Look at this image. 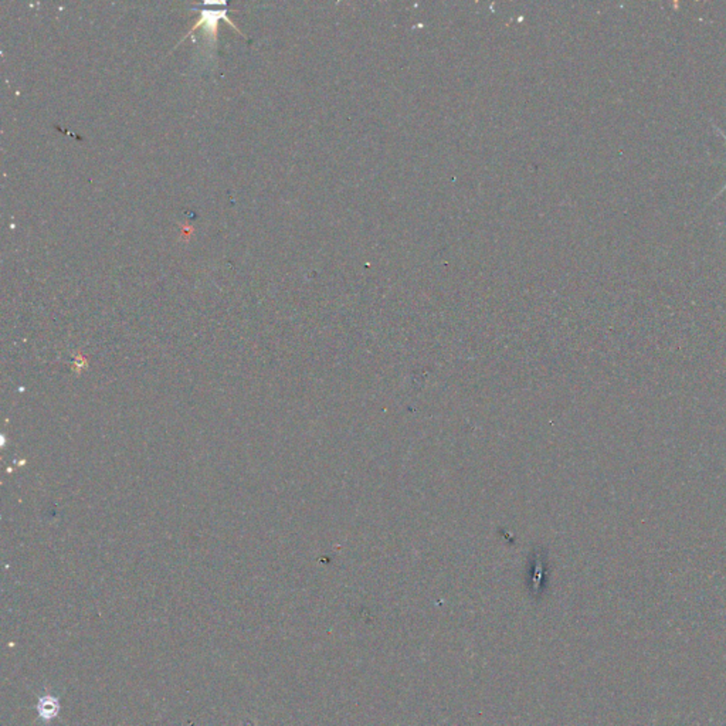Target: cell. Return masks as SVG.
<instances>
[{
  "label": "cell",
  "instance_id": "cell-1",
  "mask_svg": "<svg viewBox=\"0 0 726 726\" xmlns=\"http://www.w3.org/2000/svg\"><path fill=\"white\" fill-rule=\"evenodd\" d=\"M220 3H221V2H218V3H217V6H220ZM201 15H202L201 20H199V21H198L196 24H194V26L192 27V29H190V32H189V35H187V36H190V35H192V33H193L194 30H198V29H199V27H202V26H203V27H205V29H206V32H207V33H209V35H210V36H212V37L214 39V37H216V32H217V24H218L217 21H218L220 19H223V20H226V21H227V23H229L230 26H233V27H234V29H236V30H237V32H239V33L241 35V32L239 30V27H237V26H234V23H233V21H232V20L229 19V16H227V5H226V6H223L221 9H217V8H216V9H213V10H209V9H206V8H205V9H202V10H201ZM187 36H186V37H187ZM186 37H185V39H186Z\"/></svg>",
  "mask_w": 726,
  "mask_h": 726
},
{
  "label": "cell",
  "instance_id": "cell-2",
  "mask_svg": "<svg viewBox=\"0 0 726 726\" xmlns=\"http://www.w3.org/2000/svg\"><path fill=\"white\" fill-rule=\"evenodd\" d=\"M39 712H40V716L46 720H48L50 718L55 716V714L59 712V701H55L54 698H41L40 702H39Z\"/></svg>",
  "mask_w": 726,
  "mask_h": 726
},
{
  "label": "cell",
  "instance_id": "cell-3",
  "mask_svg": "<svg viewBox=\"0 0 726 726\" xmlns=\"http://www.w3.org/2000/svg\"><path fill=\"white\" fill-rule=\"evenodd\" d=\"M714 128H715V129H716V131H718V132H719V133H720V135L723 136V139H725V141H726V133H723V132H722V131H720L719 128H716L715 125H714ZM725 189H726V185H725V186H723V189H722V190L719 192V194H720V193H723V190H725Z\"/></svg>",
  "mask_w": 726,
  "mask_h": 726
}]
</instances>
